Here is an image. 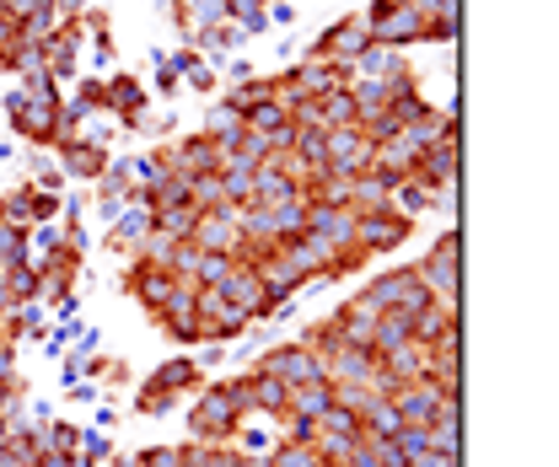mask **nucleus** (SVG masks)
<instances>
[{
    "label": "nucleus",
    "instance_id": "423d86ee",
    "mask_svg": "<svg viewBox=\"0 0 559 467\" xmlns=\"http://www.w3.org/2000/svg\"><path fill=\"white\" fill-rule=\"evenodd\" d=\"M409 231H415V220L399 215V209H360V215H355V248H360L366 259L399 253V248L409 242Z\"/></svg>",
    "mask_w": 559,
    "mask_h": 467
},
{
    "label": "nucleus",
    "instance_id": "8fccbe9b",
    "mask_svg": "<svg viewBox=\"0 0 559 467\" xmlns=\"http://www.w3.org/2000/svg\"><path fill=\"white\" fill-rule=\"evenodd\" d=\"M355 268H366V253H360V248H345V253H334V259H329L323 279H349Z\"/></svg>",
    "mask_w": 559,
    "mask_h": 467
},
{
    "label": "nucleus",
    "instance_id": "72a5a7b5",
    "mask_svg": "<svg viewBox=\"0 0 559 467\" xmlns=\"http://www.w3.org/2000/svg\"><path fill=\"white\" fill-rule=\"evenodd\" d=\"M388 194H393V183L382 178V172H360V178H349V209L360 215V209H388Z\"/></svg>",
    "mask_w": 559,
    "mask_h": 467
},
{
    "label": "nucleus",
    "instance_id": "4d7b16f0",
    "mask_svg": "<svg viewBox=\"0 0 559 467\" xmlns=\"http://www.w3.org/2000/svg\"><path fill=\"white\" fill-rule=\"evenodd\" d=\"M11 44H22V22L5 11V0H0V55L11 49Z\"/></svg>",
    "mask_w": 559,
    "mask_h": 467
},
{
    "label": "nucleus",
    "instance_id": "9b49d317",
    "mask_svg": "<svg viewBox=\"0 0 559 467\" xmlns=\"http://www.w3.org/2000/svg\"><path fill=\"white\" fill-rule=\"evenodd\" d=\"M307 237H318L329 253L355 248V209L349 204H307Z\"/></svg>",
    "mask_w": 559,
    "mask_h": 467
},
{
    "label": "nucleus",
    "instance_id": "b1692460",
    "mask_svg": "<svg viewBox=\"0 0 559 467\" xmlns=\"http://www.w3.org/2000/svg\"><path fill=\"white\" fill-rule=\"evenodd\" d=\"M280 200H301V178H290L280 167V156H270V161L253 167V200L248 204H280Z\"/></svg>",
    "mask_w": 559,
    "mask_h": 467
},
{
    "label": "nucleus",
    "instance_id": "20e7f679",
    "mask_svg": "<svg viewBox=\"0 0 559 467\" xmlns=\"http://www.w3.org/2000/svg\"><path fill=\"white\" fill-rule=\"evenodd\" d=\"M377 312H409V318H419L425 307H430V290L419 285V274H415V264L409 268H382L366 290H360Z\"/></svg>",
    "mask_w": 559,
    "mask_h": 467
},
{
    "label": "nucleus",
    "instance_id": "cd10ccee",
    "mask_svg": "<svg viewBox=\"0 0 559 467\" xmlns=\"http://www.w3.org/2000/svg\"><path fill=\"white\" fill-rule=\"evenodd\" d=\"M334 328L345 344H371V328H377V307L366 301V296H349L345 307L334 312Z\"/></svg>",
    "mask_w": 559,
    "mask_h": 467
},
{
    "label": "nucleus",
    "instance_id": "c9c22d12",
    "mask_svg": "<svg viewBox=\"0 0 559 467\" xmlns=\"http://www.w3.org/2000/svg\"><path fill=\"white\" fill-rule=\"evenodd\" d=\"M334 403V387L329 382H312V387H296L290 393V403H285V419H312L318 424V414Z\"/></svg>",
    "mask_w": 559,
    "mask_h": 467
},
{
    "label": "nucleus",
    "instance_id": "dca6fc26",
    "mask_svg": "<svg viewBox=\"0 0 559 467\" xmlns=\"http://www.w3.org/2000/svg\"><path fill=\"white\" fill-rule=\"evenodd\" d=\"M323 371H329L334 387H371V376H377V349H371V344H340V349L323 360Z\"/></svg>",
    "mask_w": 559,
    "mask_h": 467
},
{
    "label": "nucleus",
    "instance_id": "ea45409f",
    "mask_svg": "<svg viewBox=\"0 0 559 467\" xmlns=\"http://www.w3.org/2000/svg\"><path fill=\"white\" fill-rule=\"evenodd\" d=\"M130 178H135V189L156 194V189L173 178V167H167V156H162V151H151V156H135V161H130Z\"/></svg>",
    "mask_w": 559,
    "mask_h": 467
},
{
    "label": "nucleus",
    "instance_id": "9d476101",
    "mask_svg": "<svg viewBox=\"0 0 559 467\" xmlns=\"http://www.w3.org/2000/svg\"><path fill=\"white\" fill-rule=\"evenodd\" d=\"M124 290L145 307V318H156V312L167 307V296L178 290V274L162 268V264H145V259H130V268H124Z\"/></svg>",
    "mask_w": 559,
    "mask_h": 467
},
{
    "label": "nucleus",
    "instance_id": "5fc2aeb1",
    "mask_svg": "<svg viewBox=\"0 0 559 467\" xmlns=\"http://www.w3.org/2000/svg\"><path fill=\"white\" fill-rule=\"evenodd\" d=\"M75 457H81V467H97L103 457H108V435H97V430L81 435V452H75Z\"/></svg>",
    "mask_w": 559,
    "mask_h": 467
},
{
    "label": "nucleus",
    "instance_id": "393cba45",
    "mask_svg": "<svg viewBox=\"0 0 559 467\" xmlns=\"http://www.w3.org/2000/svg\"><path fill=\"white\" fill-rule=\"evenodd\" d=\"M242 124H248V134H259V140H270V151H290V134H296V124H290V113H285V103H264V108H253V113H242Z\"/></svg>",
    "mask_w": 559,
    "mask_h": 467
},
{
    "label": "nucleus",
    "instance_id": "c756f323",
    "mask_svg": "<svg viewBox=\"0 0 559 467\" xmlns=\"http://www.w3.org/2000/svg\"><path fill=\"white\" fill-rule=\"evenodd\" d=\"M205 134L215 140V145H221V156H226V151H237V145H242V134H248V124H242V113H237V108H231V103L221 97V103L210 108Z\"/></svg>",
    "mask_w": 559,
    "mask_h": 467
},
{
    "label": "nucleus",
    "instance_id": "f03ea898",
    "mask_svg": "<svg viewBox=\"0 0 559 467\" xmlns=\"http://www.w3.org/2000/svg\"><path fill=\"white\" fill-rule=\"evenodd\" d=\"M457 264H463V237H457V226H452V231H441V237L430 242V253L415 264L419 285L430 290V301H441V307H452V312H457V301H463Z\"/></svg>",
    "mask_w": 559,
    "mask_h": 467
},
{
    "label": "nucleus",
    "instance_id": "a18cd8bd",
    "mask_svg": "<svg viewBox=\"0 0 559 467\" xmlns=\"http://www.w3.org/2000/svg\"><path fill=\"white\" fill-rule=\"evenodd\" d=\"M189 194H194V209H221V204H226L221 172H200V178H189Z\"/></svg>",
    "mask_w": 559,
    "mask_h": 467
},
{
    "label": "nucleus",
    "instance_id": "f704fd0d",
    "mask_svg": "<svg viewBox=\"0 0 559 467\" xmlns=\"http://www.w3.org/2000/svg\"><path fill=\"white\" fill-rule=\"evenodd\" d=\"M226 22L253 38V33H270V0H226Z\"/></svg>",
    "mask_w": 559,
    "mask_h": 467
},
{
    "label": "nucleus",
    "instance_id": "69168bd1",
    "mask_svg": "<svg viewBox=\"0 0 559 467\" xmlns=\"http://www.w3.org/2000/svg\"><path fill=\"white\" fill-rule=\"evenodd\" d=\"M70 398H75V403H92V398H97V387H92V382H75V387H70Z\"/></svg>",
    "mask_w": 559,
    "mask_h": 467
},
{
    "label": "nucleus",
    "instance_id": "a19ab883",
    "mask_svg": "<svg viewBox=\"0 0 559 467\" xmlns=\"http://www.w3.org/2000/svg\"><path fill=\"white\" fill-rule=\"evenodd\" d=\"M0 285H5V296H11V301H38V268L33 264L0 268Z\"/></svg>",
    "mask_w": 559,
    "mask_h": 467
},
{
    "label": "nucleus",
    "instance_id": "09e8293b",
    "mask_svg": "<svg viewBox=\"0 0 559 467\" xmlns=\"http://www.w3.org/2000/svg\"><path fill=\"white\" fill-rule=\"evenodd\" d=\"M27 204H33V189L22 183V189H11L5 200H0V220H11V226H22L27 231Z\"/></svg>",
    "mask_w": 559,
    "mask_h": 467
},
{
    "label": "nucleus",
    "instance_id": "052dcab7",
    "mask_svg": "<svg viewBox=\"0 0 559 467\" xmlns=\"http://www.w3.org/2000/svg\"><path fill=\"white\" fill-rule=\"evenodd\" d=\"M296 22V5L290 0H270V27H290Z\"/></svg>",
    "mask_w": 559,
    "mask_h": 467
},
{
    "label": "nucleus",
    "instance_id": "2eb2a0df",
    "mask_svg": "<svg viewBox=\"0 0 559 467\" xmlns=\"http://www.w3.org/2000/svg\"><path fill=\"white\" fill-rule=\"evenodd\" d=\"M38 55H44V70H49L55 81H75V65H81V27H75V22H55V27L44 33Z\"/></svg>",
    "mask_w": 559,
    "mask_h": 467
},
{
    "label": "nucleus",
    "instance_id": "39448f33",
    "mask_svg": "<svg viewBox=\"0 0 559 467\" xmlns=\"http://www.w3.org/2000/svg\"><path fill=\"white\" fill-rule=\"evenodd\" d=\"M5 113H11V130L27 145H60V103H44V97H27L22 86H11Z\"/></svg>",
    "mask_w": 559,
    "mask_h": 467
},
{
    "label": "nucleus",
    "instance_id": "aec40b11",
    "mask_svg": "<svg viewBox=\"0 0 559 467\" xmlns=\"http://www.w3.org/2000/svg\"><path fill=\"white\" fill-rule=\"evenodd\" d=\"M60 151V172L66 178H81V183H97L103 172H108V145H92V140H81V134H70L55 145Z\"/></svg>",
    "mask_w": 559,
    "mask_h": 467
},
{
    "label": "nucleus",
    "instance_id": "0e129e2a",
    "mask_svg": "<svg viewBox=\"0 0 559 467\" xmlns=\"http://www.w3.org/2000/svg\"><path fill=\"white\" fill-rule=\"evenodd\" d=\"M38 467H81V457H66V452H49V457H38Z\"/></svg>",
    "mask_w": 559,
    "mask_h": 467
},
{
    "label": "nucleus",
    "instance_id": "a878e982",
    "mask_svg": "<svg viewBox=\"0 0 559 467\" xmlns=\"http://www.w3.org/2000/svg\"><path fill=\"white\" fill-rule=\"evenodd\" d=\"M242 393H248V414H270V419H285L290 387H280L275 376H264V371H248V376H242Z\"/></svg>",
    "mask_w": 559,
    "mask_h": 467
},
{
    "label": "nucleus",
    "instance_id": "5701e85b",
    "mask_svg": "<svg viewBox=\"0 0 559 467\" xmlns=\"http://www.w3.org/2000/svg\"><path fill=\"white\" fill-rule=\"evenodd\" d=\"M457 446H463V398H447L436 408V419L425 424V452L457 457Z\"/></svg>",
    "mask_w": 559,
    "mask_h": 467
},
{
    "label": "nucleus",
    "instance_id": "de8ad7c7",
    "mask_svg": "<svg viewBox=\"0 0 559 467\" xmlns=\"http://www.w3.org/2000/svg\"><path fill=\"white\" fill-rule=\"evenodd\" d=\"M457 33H463V27H457V11H441V16L425 22L419 44H452V49H457Z\"/></svg>",
    "mask_w": 559,
    "mask_h": 467
},
{
    "label": "nucleus",
    "instance_id": "13d9d810",
    "mask_svg": "<svg viewBox=\"0 0 559 467\" xmlns=\"http://www.w3.org/2000/svg\"><path fill=\"white\" fill-rule=\"evenodd\" d=\"M156 92H162V97H178V92H183V81H178V70L167 65V60H156Z\"/></svg>",
    "mask_w": 559,
    "mask_h": 467
},
{
    "label": "nucleus",
    "instance_id": "4be33fe9",
    "mask_svg": "<svg viewBox=\"0 0 559 467\" xmlns=\"http://www.w3.org/2000/svg\"><path fill=\"white\" fill-rule=\"evenodd\" d=\"M145 387H156V393H173V398H194V393L205 387V371H200L189 355H178V360H162V366L145 376Z\"/></svg>",
    "mask_w": 559,
    "mask_h": 467
},
{
    "label": "nucleus",
    "instance_id": "2f4dec72",
    "mask_svg": "<svg viewBox=\"0 0 559 467\" xmlns=\"http://www.w3.org/2000/svg\"><path fill=\"white\" fill-rule=\"evenodd\" d=\"M399 344H415V318L409 312H377V328H371V349L388 355Z\"/></svg>",
    "mask_w": 559,
    "mask_h": 467
},
{
    "label": "nucleus",
    "instance_id": "4468645a",
    "mask_svg": "<svg viewBox=\"0 0 559 467\" xmlns=\"http://www.w3.org/2000/svg\"><path fill=\"white\" fill-rule=\"evenodd\" d=\"M447 398H457V393H447V387H441V382H430V376H415V382H404V387L393 393V408H399V419H404V424H419V430H425Z\"/></svg>",
    "mask_w": 559,
    "mask_h": 467
},
{
    "label": "nucleus",
    "instance_id": "0eeeda50",
    "mask_svg": "<svg viewBox=\"0 0 559 467\" xmlns=\"http://www.w3.org/2000/svg\"><path fill=\"white\" fill-rule=\"evenodd\" d=\"M215 290H221V296H226V301H231V307H237L248 323H259V318H275V312H280V301L270 296V290H264L259 268H248V264H237L231 274H226V279H221V285H215Z\"/></svg>",
    "mask_w": 559,
    "mask_h": 467
},
{
    "label": "nucleus",
    "instance_id": "6ab92c4d",
    "mask_svg": "<svg viewBox=\"0 0 559 467\" xmlns=\"http://www.w3.org/2000/svg\"><path fill=\"white\" fill-rule=\"evenodd\" d=\"M103 113L130 130L140 113H145V81H140V75H124V70L108 75V81H103Z\"/></svg>",
    "mask_w": 559,
    "mask_h": 467
},
{
    "label": "nucleus",
    "instance_id": "f257e3e1",
    "mask_svg": "<svg viewBox=\"0 0 559 467\" xmlns=\"http://www.w3.org/2000/svg\"><path fill=\"white\" fill-rule=\"evenodd\" d=\"M242 419H248L242 376L205 382V387L189 398V435H194V446H231L237 430H242Z\"/></svg>",
    "mask_w": 559,
    "mask_h": 467
},
{
    "label": "nucleus",
    "instance_id": "864d4df0",
    "mask_svg": "<svg viewBox=\"0 0 559 467\" xmlns=\"http://www.w3.org/2000/svg\"><path fill=\"white\" fill-rule=\"evenodd\" d=\"M183 398H173V393H156V387H140L135 393V408L140 414H167V408H178Z\"/></svg>",
    "mask_w": 559,
    "mask_h": 467
},
{
    "label": "nucleus",
    "instance_id": "a211bd4d",
    "mask_svg": "<svg viewBox=\"0 0 559 467\" xmlns=\"http://www.w3.org/2000/svg\"><path fill=\"white\" fill-rule=\"evenodd\" d=\"M457 167H463V151H457V134H452V140H441V145L419 151L415 178L430 189V194H441V189H452V183H457Z\"/></svg>",
    "mask_w": 559,
    "mask_h": 467
},
{
    "label": "nucleus",
    "instance_id": "4c0bfd02",
    "mask_svg": "<svg viewBox=\"0 0 559 467\" xmlns=\"http://www.w3.org/2000/svg\"><path fill=\"white\" fill-rule=\"evenodd\" d=\"M388 209H399V215H409L415 220L419 209H436V194L419 183V178H404V183H393V194H388Z\"/></svg>",
    "mask_w": 559,
    "mask_h": 467
},
{
    "label": "nucleus",
    "instance_id": "c85d7f7f",
    "mask_svg": "<svg viewBox=\"0 0 559 467\" xmlns=\"http://www.w3.org/2000/svg\"><path fill=\"white\" fill-rule=\"evenodd\" d=\"M173 11H178V27L189 38L205 27H226V0H173Z\"/></svg>",
    "mask_w": 559,
    "mask_h": 467
},
{
    "label": "nucleus",
    "instance_id": "412c9836",
    "mask_svg": "<svg viewBox=\"0 0 559 467\" xmlns=\"http://www.w3.org/2000/svg\"><path fill=\"white\" fill-rule=\"evenodd\" d=\"M156 231V209L151 204H124L119 215H114V226H108V248H119V253H130L135 259L140 242Z\"/></svg>",
    "mask_w": 559,
    "mask_h": 467
},
{
    "label": "nucleus",
    "instance_id": "79ce46f5",
    "mask_svg": "<svg viewBox=\"0 0 559 467\" xmlns=\"http://www.w3.org/2000/svg\"><path fill=\"white\" fill-rule=\"evenodd\" d=\"M318 430H329V435H349V441H360V414L345 408V403H329L323 414H318Z\"/></svg>",
    "mask_w": 559,
    "mask_h": 467
},
{
    "label": "nucleus",
    "instance_id": "603ef678",
    "mask_svg": "<svg viewBox=\"0 0 559 467\" xmlns=\"http://www.w3.org/2000/svg\"><path fill=\"white\" fill-rule=\"evenodd\" d=\"M135 467H183V446H145Z\"/></svg>",
    "mask_w": 559,
    "mask_h": 467
},
{
    "label": "nucleus",
    "instance_id": "bb28decb",
    "mask_svg": "<svg viewBox=\"0 0 559 467\" xmlns=\"http://www.w3.org/2000/svg\"><path fill=\"white\" fill-rule=\"evenodd\" d=\"M399 134H404L415 151H430V145H441V140H452V134H457V119H452V113H441V108H425V113L409 119Z\"/></svg>",
    "mask_w": 559,
    "mask_h": 467
},
{
    "label": "nucleus",
    "instance_id": "3c124183",
    "mask_svg": "<svg viewBox=\"0 0 559 467\" xmlns=\"http://www.w3.org/2000/svg\"><path fill=\"white\" fill-rule=\"evenodd\" d=\"M60 215V194H38L33 189V204H27V226H49Z\"/></svg>",
    "mask_w": 559,
    "mask_h": 467
},
{
    "label": "nucleus",
    "instance_id": "680f3d73",
    "mask_svg": "<svg viewBox=\"0 0 559 467\" xmlns=\"http://www.w3.org/2000/svg\"><path fill=\"white\" fill-rule=\"evenodd\" d=\"M189 360H194L200 371H210V366H221V360H226V344H205V349H200V355H189Z\"/></svg>",
    "mask_w": 559,
    "mask_h": 467
},
{
    "label": "nucleus",
    "instance_id": "ddd939ff",
    "mask_svg": "<svg viewBox=\"0 0 559 467\" xmlns=\"http://www.w3.org/2000/svg\"><path fill=\"white\" fill-rule=\"evenodd\" d=\"M162 156H167V167H173L178 178H200V172H215V167H221V145H215L205 130L200 134H178Z\"/></svg>",
    "mask_w": 559,
    "mask_h": 467
},
{
    "label": "nucleus",
    "instance_id": "f8f14e48",
    "mask_svg": "<svg viewBox=\"0 0 559 467\" xmlns=\"http://www.w3.org/2000/svg\"><path fill=\"white\" fill-rule=\"evenodd\" d=\"M194 248L200 253H231L242 248V226H237V204H221V209H200L194 220Z\"/></svg>",
    "mask_w": 559,
    "mask_h": 467
},
{
    "label": "nucleus",
    "instance_id": "6e6552de",
    "mask_svg": "<svg viewBox=\"0 0 559 467\" xmlns=\"http://www.w3.org/2000/svg\"><path fill=\"white\" fill-rule=\"evenodd\" d=\"M194 296H200V285H194V279H178V290L167 296V307L151 318L173 344H200V338H205L200 334V307H194Z\"/></svg>",
    "mask_w": 559,
    "mask_h": 467
},
{
    "label": "nucleus",
    "instance_id": "f3484780",
    "mask_svg": "<svg viewBox=\"0 0 559 467\" xmlns=\"http://www.w3.org/2000/svg\"><path fill=\"white\" fill-rule=\"evenodd\" d=\"M194 307H200V334H205L210 344H226V338H237L242 328H248V318H242L221 290H200Z\"/></svg>",
    "mask_w": 559,
    "mask_h": 467
},
{
    "label": "nucleus",
    "instance_id": "49530a36",
    "mask_svg": "<svg viewBox=\"0 0 559 467\" xmlns=\"http://www.w3.org/2000/svg\"><path fill=\"white\" fill-rule=\"evenodd\" d=\"M183 204H194V194H189V178H178V172L151 194V209H183Z\"/></svg>",
    "mask_w": 559,
    "mask_h": 467
},
{
    "label": "nucleus",
    "instance_id": "bf43d9fd",
    "mask_svg": "<svg viewBox=\"0 0 559 467\" xmlns=\"http://www.w3.org/2000/svg\"><path fill=\"white\" fill-rule=\"evenodd\" d=\"M404 467H463V457H441V452H419Z\"/></svg>",
    "mask_w": 559,
    "mask_h": 467
},
{
    "label": "nucleus",
    "instance_id": "37998d69",
    "mask_svg": "<svg viewBox=\"0 0 559 467\" xmlns=\"http://www.w3.org/2000/svg\"><path fill=\"white\" fill-rule=\"evenodd\" d=\"M264 463L270 467H323L318 463V452H312V446H301V441H280V446H270V452H264Z\"/></svg>",
    "mask_w": 559,
    "mask_h": 467
},
{
    "label": "nucleus",
    "instance_id": "e2e57ef3",
    "mask_svg": "<svg viewBox=\"0 0 559 467\" xmlns=\"http://www.w3.org/2000/svg\"><path fill=\"white\" fill-rule=\"evenodd\" d=\"M226 81H231V86H242V81H253V65L231 55V70H226Z\"/></svg>",
    "mask_w": 559,
    "mask_h": 467
},
{
    "label": "nucleus",
    "instance_id": "1a4fd4ad",
    "mask_svg": "<svg viewBox=\"0 0 559 467\" xmlns=\"http://www.w3.org/2000/svg\"><path fill=\"white\" fill-rule=\"evenodd\" d=\"M377 156V140L366 130H329V156H323V172L334 178H360Z\"/></svg>",
    "mask_w": 559,
    "mask_h": 467
},
{
    "label": "nucleus",
    "instance_id": "7c9ffc66",
    "mask_svg": "<svg viewBox=\"0 0 559 467\" xmlns=\"http://www.w3.org/2000/svg\"><path fill=\"white\" fill-rule=\"evenodd\" d=\"M404 70H409V55L371 44V49H366V55L349 65V75H366V81H393V75H404Z\"/></svg>",
    "mask_w": 559,
    "mask_h": 467
},
{
    "label": "nucleus",
    "instance_id": "58836bf2",
    "mask_svg": "<svg viewBox=\"0 0 559 467\" xmlns=\"http://www.w3.org/2000/svg\"><path fill=\"white\" fill-rule=\"evenodd\" d=\"M194 220H200L194 204H183V209H156V231H162L167 242H194Z\"/></svg>",
    "mask_w": 559,
    "mask_h": 467
},
{
    "label": "nucleus",
    "instance_id": "7ed1b4c3",
    "mask_svg": "<svg viewBox=\"0 0 559 467\" xmlns=\"http://www.w3.org/2000/svg\"><path fill=\"white\" fill-rule=\"evenodd\" d=\"M253 371H264V376H275L280 387H312V382H329V371H323V355H312L307 344H275V349H264L259 355V366Z\"/></svg>",
    "mask_w": 559,
    "mask_h": 467
},
{
    "label": "nucleus",
    "instance_id": "c03bdc74",
    "mask_svg": "<svg viewBox=\"0 0 559 467\" xmlns=\"http://www.w3.org/2000/svg\"><path fill=\"white\" fill-rule=\"evenodd\" d=\"M231 268H237L231 253H200V264H194V285H200V290H215Z\"/></svg>",
    "mask_w": 559,
    "mask_h": 467
},
{
    "label": "nucleus",
    "instance_id": "774afa93",
    "mask_svg": "<svg viewBox=\"0 0 559 467\" xmlns=\"http://www.w3.org/2000/svg\"><path fill=\"white\" fill-rule=\"evenodd\" d=\"M108 467H135V457H119V463H108Z\"/></svg>",
    "mask_w": 559,
    "mask_h": 467
},
{
    "label": "nucleus",
    "instance_id": "338daca9",
    "mask_svg": "<svg viewBox=\"0 0 559 467\" xmlns=\"http://www.w3.org/2000/svg\"><path fill=\"white\" fill-rule=\"evenodd\" d=\"M5 349H16V338L5 334V323H0V355H5Z\"/></svg>",
    "mask_w": 559,
    "mask_h": 467
},
{
    "label": "nucleus",
    "instance_id": "6e6d98bb",
    "mask_svg": "<svg viewBox=\"0 0 559 467\" xmlns=\"http://www.w3.org/2000/svg\"><path fill=\"white\" fill-rule=\"evenodd\" d=\"M404 5H409V11H415L419 22H430V16H441V11H457V5H463V0H404Z\"/></svg>",
    "mask_w": 559,
    "mask_h": 467
},
{
    "label": "nucleus",
    "instance_id": "473e14b6",
    "mask_svg": "<svg viewBox=\"0 0 559 467\" xmlns=\"http://www.w3.org/2000/svg\"><path fill=\"white\" fill-rule=\"evenodd\" d=\"M237 44H242V33H237L231 22H226V27H205V33H194V38H189V49H194L205 65L210 60H231V55H237Z\"/></svg>",
    "mask_w": 559,
    "mask_h": 467
},
{
    "label": "nucleus",
    "instance_id": "e433bc0d",
    "mask_svg": "<svg viewBox=\"0 0 559 467\" xmlns=\"http://www.w3.org/2000/svg\"><path fill=\"white\" fill-rule=\"evenodd\" d=\"M280 97V86H275V75H253V81H242V86H231V108L237 113H253V108H264V103H275Z\"/></svg>",
    "mask_w": 559,
    "mask_h": 467
}]
</instances>
